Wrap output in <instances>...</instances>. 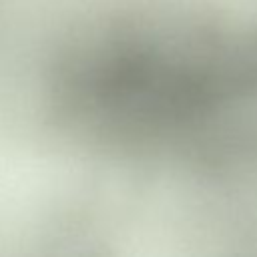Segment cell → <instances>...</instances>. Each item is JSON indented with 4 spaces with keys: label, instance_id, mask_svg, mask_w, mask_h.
I'll list each match as a JSON object with an SVG mask.
<instances>
[{
    "label": "cell",
    "instance_id": "6da1fadb",
    "mask_svg": "<svg viewBox=\"0 0 257 257\" xmlns=\"http://www.w3.org/2000/svg\"><path fill=\"white\" fill-rule=\"evenodd\" d=\"M94 2H104V4H139V2H157V0H94Z\"/></svg>",
    "mask_w": 257,
    "mask_h": 257
}]
</instances>
